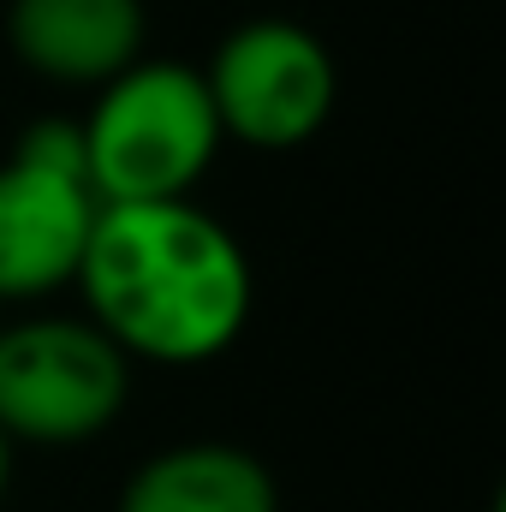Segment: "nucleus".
Here are the masks:
<instances>
[{"mask_svg":"<svg viewBox=\"0 0 506 512\" xmlns=\"http://www.w3.org/2000/svg\"><path fill=\"white\" fill-rule=\"evenodd\" d=\"M72 286L131 364H209L251 322V256L191 197L102 203Z\"/></svg>","mask_w":506,"mask_h":512,"instance_id":"1","label":"nucleus"},{"mask_svg":"<svg viewBox=\"0 0 506 512\" xmlns=\"http://www.w3.org/2000/svg\"><path fill=\"white\" fill-rule=\"evenodd\" d=\"M78 131L96 203L191 197V185L221 155L209 84L185 60H131L96 90V108L78 120Z\"/></svg>","mask_w":506,"mask_h":512,"instance_id":"2","label":"nucleus"},{"mask_svg":"<svg viewBox=\"0 0 506 512\" xmlns=\"http://www.w3.org/2000/svg\"><path fill=\"white\" fill-rule=\"evenodd\" d=\"M131 399V358L90 316L0 328V435L18 447H78L114 429Z\"/></svg>","mask_w":506,"mask_h":512,"instance_id":"3","label":"nucleus"},{"mask_svg":"<svg viewBox=\"0 0 506 512\" xmlns=\"http://www.w3.org/2000/svg\"><path fill=\"white\" fill-rule=\"evenodd\" d=\"M221 137L245 149H298L328 126L340 78L316 30L292 18H251L203 66Z\"/></svg>","mask_w":506,"mask_h":512,"instance_id":"4","label":"nucleus"},{"mask_svg":"<svg viewBox=\"0 0 506 512\" xmlns=\"http://www.w3.org/2000/svg\"><path fill=\"white\" fill-rule=\"evenodd\" d=\"M96 209L102 203L84 173L6 155L0 161V304H36L72 286Z\"/></svg>","mask_w":506,"mask_h":512,"instance_id":"5","label":"nucleus"},{"mask_svg":"<svg viewBox=\"0 0 506 512\" xmlns=\"http://www.w3.org/2000/svg\"><path fill=\"white\" fill-rule=\"evenodd\" d=\"M143 0H12L6 42L12 54L72 90H102L114 72L143 60Z\"/></svg>","mask_w":506,"mask_h":512,"instance_id":"6","label":"nucleus"},{"mask_svg":"<svg viewBox=\"0 0 506 512\" xmlns=\"http://www.w3.org/2000/svg\"><path fill=\"white\" fill-rule=\"evenodd\" d=\"M120 512H280L274 471L233 441H185L143 459Z\"/></svg>","mask_w":506,"mask_h":512,"instance_id":"7","label":"nucleus"},{"mask_svg":"<svg viewBox=\"0 0 506 512\" xmlns=\"http://www.w3.org/2000/svg\"><path fill=\"white\" fill-rule=\"evenodd\" d=\"M6 483H12V441L0 435V495H6Z\"/></svg>","mask_w":506,"mask_h":512,"instance_id":"8","label":"nucleus"}]
</instances>
